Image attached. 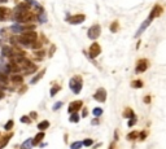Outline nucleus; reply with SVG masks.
Listing matches in <instances>:
<instances>
[{"instance_id": "nucleus-2", "label": "nucleus", "mask_w": 166, "mask_h": 149, "mask_svg": "<svg viewBox=\"0 0 166 149\" xmlns=\"http://www.w3.org/2000/svg\"><path fill=\"white\" fill-rule=\"evenodd\" d=\"M87 35H88V38L91 40H96L101 35V26L99 25V23H95V25L91 26V27L88 29Z\"/></svg>"}, {"instance_id": "nucleus-1", "label": "nucleus", "mask_w": 166, "mask_h": 149, "mask_svg": "<svg viewBox=\"0 0 166 149\" xmlns=\"http://www.w3.org/2000/svg\"><path fill=\"white\" fill-rule=\"evenodd\" d=\"M69 86H70V89L74 92L75 95H78L81 91H82V87H83V79L81 75H74L73 78L70 79L69 82Z\"/></svg>"}, {"instance_id": "nucleus-9", "label": "nucleus", "mask_w": 166, "mask_h": 149, "mask_svg": "<svg viewBox=\"0 0 166 149\" xmlns=\"http://www.w3.org/2000/svg\"><path fill=\"white\" fill-rule=\"evenodd\" d=\"M22 38L25 40L30 41V43H32V41L37 40L38 35H37V32H34V31H26V32H23V34H22Z\"/></svg>"}, {"instance_id": "nucleus-22", "label": "nucleus", "mask_w": 166, "mask_h": 149, "mask_svg": "<svg viewBox=\"0 0 166 149\" xmlns=\"http://www.w3.org/2000/svg\"><path fill=\"white\" fill-rule=\"evenodd\" d=\"M147 136H148V131L143 130V131H140V132H139V136H138V139L140 140V141H144V140L147 139Z\"/></svg>"}, {"instance_id": "nucleus-18", "label": "nucleus", "mask_w": 166, "mask_h": 149, "mask_svg": "<svg viewBox=\"0 0 166 149\" xmlns=\"http://www.w3.org/2000/svg\"><path fill=\"white\" fill-rule=\"evenodd\" d=\"M9 13V11L4 7H0V21H4L7 20V14Z\"/></svg>"}, {"instance_id": "nucleus-10", "label": "nucleus", "mask_w": 166, "mask_h": 149, "mask_svg": "<svg viewBox=\"0 0 166 149\" xmlns=\"http://www.w3.org/2000/svg\"><path fill=\"white\" fill-rule=\"evenodd\" d=\"M150 22H152V21H150V20H148V18H147L146 21H144V22L141 23L140 29H139L138 31H136V34H135V37H136V38H138V37H140V35H141V32H143L144 30H146V29L148 27V26H149V23H150Z\"/></svg>"}, {"instance_id": "nucleus-32", "label": "nucleus", "mask_w": 166, "mask_h": 149, "mask_svg": "<svg viewBox=\"0 0 166 149\" xmlns=\"http://www.w3.org/2000/svg\"><path fill=\"white\" fill-rule=\"evenodd\" d=\"M82 145H83V144H82V141H75V143H73V144L70 145V147L73 148V149H77V148H81Z\"/></svg>"}, {"instance_id": "nucleus-34", "label": "nucleus", "mask_w": 166, "mask_h": 149, "mask_svg": "<svg viewBox=\"0 0 166 149\" xmlns=\"http://www.w3.org/2000/svg\"><path fill=\"white\" fill-rule=\"evenodd\" d=\"M21 122L22 123H30V118L28 115H23V117H21Z\"/></svg>"}, {"instance_id": "nucleus-25", "label": "nucleus", "mask_w": 166, "mask_h": 149, "mask_svg": "<svg viewBox=\"0 0 166 149\" xmlns=\"http://www.w3.org/2000/svg\"><path fill=\"white\" fill-rule=\"evenodd\" d=\"M61 89V87H60L59 84H56V86H53L52 88H51V96H55V95L57 93V92Z\"/></svg>"}, {"instance_id": "nucleus-13", "label": "nucleus", "mask_w": 166, "mask_h": 149, "mask_svg": "<svg viewBox=\"0 0 166 149\" xmlns=\"http://www.w3.org/2000/svg\"><path fill=\"white\" fill-rule=\"evenodd\" d=\"M131 87L132 88H143L144 87V82L143 80H140V79H135V80H132L131 83Z\"/></svg>"}, {"instance_id": "nucleus-36", "label": "nucleus", "mask_w": 166, "mask_h": 149, "mask_svg": "<svg viewBox=\"0 0 166 149\" xmlns=\"http://www.w3.org/2000/svg\"><path fill=\"white\" fill-rule=\"evenodd\" d=\"M12 127H13V121H9L7 124H5V130H8V131L12 130Z\"/></svg>"}, {"instance_id": "nucleus-3", "label": "nucleus", "mask_w": 166, "mask_h": 149, "mask_svg": "<svg viewBox=\"0 0 166 149\" xmlns=\"http://www.w3.org/2000/svg\"><path fill=\"white\" fill-rule=\"evenodd\" d=\"M148 69H149V60H148V58H140V60H138L136 66H135V73L140 74V73L147 71Z\"/></svg>"}, {"instance_id": "nucleus-16", "label": "nucleus", "mask_w": 166, "mask_h": 149, "mask_svg": "<svg viewBox=\"0 0 166 149\" xmlns=\"http://www.w3.org/2000/svg\"><path fill=\"white\" fill-rule=\"evenodd\" d=\"M70 118H69V121L71 122V123H78L79 122V119H81V117H79V114H78L77 112H73V113H70Z\"/></svg>"}, {"instance_id": "nucleus-35", "label": "nucleus", "mask_w": 166, "mask_h": 149, "mask_svg": "<svg viewBox=\"0 0 166 149\" xmlns=\"http://www.w3.org/2000/svg\"><path fill=\"white\" fill-rule=\"evenodd\" d=\"M7 77L5 75H3V74H0V83H1V84H5V83H7Z\"/></svg>"}, {"instance_id": "nucleus-8", "label": "nucleus", "mask_w": 166, "mask_h": 149, "mask_svg": "<svg viewBox=\"0 0 166 149\" xmlns=\"http://www.w3.org/2000/svg\"><path fill=\"white\" fill-rule=\"evenodd\" d=\"M83 106V101L82 100H75L73 103L69 104V108H68V112L69 113H73V112H78L81 108Z\"/></svg>"}, {"instance_id": "nucleus-14", "label": "nucleus", "mask_w": 166, "mask_h": 149, "mask_svg": "<svg viewBox=\"0 0 166 149\" xmlns=\"http://www.w3.org/2000/svg\"><path fill=\"white\" fill-rule=\"evenodd\" d=\"M109 30H110V32H113V34L118 31V30H119V22H118V21H117V20L113 21V22L110 23V26H109Z\"/></svg>"}, {"instance_id": "nucleus-42", "label": "nucleus", "mask_w": 166, "mask_h": 149, "mask_svg": "<svg viewBox=\"0 0 166 149\" xmlns=\"http://www.w3.org/2000/svg\"><path fill=\"white\" fill-rule=\"evenodd\" d=\"M30 117H32V118H35V117H38V114H37V113H35V112H32V113H31V114H30Z\"/></svg>"}, {"instance_id": "nucleus-17", "label": "nucleus", "mask_w": 166, "mask_h": 149, "mask_svg": "<svg viewBox=\"0 0 166 149\" xmlns=\"http://www.w3.org/2000/svg\"><path fill=\"white\" fill-rule=\"evenodd\" d=\"M1 53H3V56H7V57H13V49L11 47H4Z\"/></svg>"}, {"instance_id": "nucleus-20", "label": "nucleus", "mask_w": 166, "mask_h": 149, "mask_svg": "<svg viewBox=\"0 0 166 149\" xmlns=\"http://www.w3.org/2000/svg\"><path fill=\"white\" fill-rule=\"evenodd\" d=\"M48 127H49V122H48V121H43V122H40V123L38 124V129L40 130V131L47 130Z\"/></svg>"}, {"instance_id": "nucleus-21", "label": "nucleus", "mask_w": 166, "mask_h": 149, "mask_svg": "<svg viewBox=\"0 0 166 149\" xmlns=\"http://www.w3.org/2000/svg\"><path fill=\"white\" fill-rule=\"evenodd\" d=\"M44 73H46V69H44V70H42V71H40V73H39V74H38V75H37V77H35V78H32V79H31V84H35V83H37V82H38V80H39V79H40V78H43V75H44Z\"/></svg>"}, {"instance_id": "nucleus-40", "label": "nucleus", "mask_w": 166, "mask_h": 149, "mask_svg": "<svg viewBox=\"0 0 166 149\" xmlns=\"http://www.w3.org/2000/svg\"><path fill=\"white\" fill-rule=\"evenodd\" d=\"M91 123L92 124H99V123H100V121H99V119H92Z\"/></svg>"}, {"instance_id": "nucleus-39", "label": "nucleus", "mask_w": 166, "mask_h": 149, "mask_svg": "<svg viewBox=\"0 0 166 149\" xmlns=\"http://www.w3.org/2000/svg\"><path fill=\"white\" fill-rule=\"evenodd\" d=\"M83 110H82V117H87V114H88V110H87V108H84V106H82Z\"/></svg>"}, {"instance_id": "nucleus-26", "label": "nucleus", "mask_w": 166, "mask_h": 149, "mask_svg": "<svg viewBox=\"0 0 166 149\" xmlns=\"http://www.w3.org/2000/svg\"><path fill=\"white\" fill-rule=\"evenodd\" d=\"M82 144L84 145V147H91V145L93 144V140L90 139V138H87V139H84L82 141Z\"/></svg>"}, {"instance_id": "nucleus-30", "label": "nucleus", "mask_w": 166, "mask_h": 149, "mask_svg": "<svg viewBox=\"0 0 166 149\" xmlns=\"http://www.w3.org/2000/svg\"><path fill=\"white\" fill-rule=\"evenodd\" d=\"M30 147H32V140L31 139H29L28 141H25L22 144V148H30Z\"/></svg>"}, {"instance_id": "nucleus-28", "label": "nucleus", "mask_w": 166, "mask_h": 149, "mask_svg": "<svg viewBox=\"0 0 166 149\" xmlns=\"http://www.w3.org/2000/svg\"><path fill=\"white\" fill-rule=\"evenodd\" d=\"M12 138V135H8V136H5L4 140H1V143H0V148H3L4 145H7L8 144V141H9V139Z\"/></svg>"}, {"instance_id": "nucleus-4", "label": "nucleus", "mask_w": 166, "mask_h": 149, "mask_svg": "<svg viewBox=\"0 0 166 149\" xmlns=\"http://www.w3.org/2000/svg\"><path fill=\"white\" fill-rule=\"evenodd\" d=\"M161 14H164V7H162V5H160V4H156L155 7L152 8V11H150L149 16H148V20L153 21L155 18H158Z\"/></svg>"}, {"instance_id": "nucleus-41", "label": "nucleus", "mask_w": 166, "mask_h": 149, "mask_svg": "<svg viewBox=\"0 0 166 149\" xmlns=\"http://www.w3.org/2000/svg\"><path fill=\"white\" fill-rule=\"evenodd\" d=\"M55 49H56V47H52V48H51V51H49V56H51V57H52V55H53V52H55Z\"/></svg>"}, {"instance_id": "nucleus-43", "label": "nucleus", "mask_w": 166, "mask_h": 149, "mask_svg": "<svg viewBox=\"0 0 166 149\" xmlns=\"http://www.w3.org/2000/svg\"><path fill=\"white\" fill-rule=\"evenodd\" d=\"M1 97H3V93H1V92H0V99H1Z\"/></svg>"}, {"instance_id": "nucleus-23", "label": "nucleus", "mask_w": 166, "mask_h": 149, "mask_svg": "<svg viewBox=\"0 0 166 149\" xmlns=\"http://www.w3.org/2000/svg\"><path fill=\"white\" fill-rule=\"evenodd\" d=\"M28 9H29V5L28 4H20L18 7L16 8V11L18 12V13H21V12H26Z\"/></svg>"}, {"instance_id": "nucleus-11", "label": "nucleus", "mask_w": 166, "mask_h": 149, "mask_svg": "<svg viewBox=\"0 0 166 149\" xmlns=\"http://www.w3.org/2000/svg\"><path fill=\"white\" fill-rule=\"evenodd\" d=\"M122 115H123V118L129 119V118L134 117V115H135V113H134V110H132L131 108H130V106H126L125 110H123V113H122Z\"/></svg>"}, {"instance_id": "nucleus-37", "label": "nucleus", "mask_w": 166, "mask_h": 149, "mask_svg": "<svg viewBox=\"0 0 166 149\" xmlns=\"http://www.w3.org/2000/svg\"><path fill=\"white\" fill-rule=\"evenodd\" d=\"M61 106H62V103L61 101H59V103H56L55 105H53V110H59Z\"/></svg>"}, {"instance_id": "nucleus-44", "label": "nucleus", "mask_w": 166, "mask_h": 149, "mask_svg": "<svg viewBox=\"0 0 166 149\" xmlns=\"http://www.w3.org/2000/svg\"><path fill=\"white\" fill-rule=\"evenodd\" d=\"M0 1H7V0H0Z\"/></svg>"}, {"instance_id": "nucleus-7", "label": "nucleus", "mask_w": 166, "mask_h": 149, "mask_svg": "<svg viewBox=\"0 0 166 149\" xmlns=\"http://www.w3.org/2000/svg\"><path fill=\"white\" fill-rule=\"evenodd\" d=\"M84 20H86V16L82 13H77V14H74L73 17H68V18H66V21H69L70 25H79Z\"/></svg>"}, {"instance_id": "nucleus-6", "label": "nucleus", "mask_w": 166, "mask_h": 149, "mask_svg": "<svg viewBox=\"0 0 166 149\" xmlns=\"http://www.w3.org/2000/svg\"><path fill=\"white\" fill-rule=\"evenodd\" d=\"M93 99L99 101V103H105L107 101V91H105V88L100 87L96 89V92L93 93Z\"/></svg>"}, {"instance_id": "nucleus-31", "label": "nucleus", "mask_w": 166, "mask_h": 149, "mask_svg": "<svg viewBox=\"0 0 166 149\" xmlns=\"http://www.w3.org/2000/svg\"><path fill=\"white\" fill-rule=\"evenodd\" d=\"M38 20L40 21V22H46V21H47L46 14H44V13H39V14H38Z\"/></svg>"}, {"instance_id": "nucleus-38", "label": "nucleus", "mask_w": 166, "mask_h": 149, "mask_svg": "<svg viewBox=\"0 0 166 149\" xmlns=\"http://www.w3.org/2000/svg\"><path fill=\"white\" fill-rule=\"evenodd\" d=\"M44 55H46L44 51H38V52H35V56H38V57H43Z\"/></svg>"}, {"instance_id": "nucleus-33", "label": "nucleus", "mask_w": 166, "mask_h": 149, "mask_svg": "<svg viewBox=\"0 0 166 149\" xmlns=\"http://www.w3.org/2000/svg\"><path fill=\"white\" fill-rule=\"evenodd\" d=\"M143 101L146 104H150V103H152V96H150V95H147V96H144Z\"/></svg>"}, {"instance_id": "nucleus-29", "label": "nucleus", "mask_w": 166, "mask_h": 149, "mask_svg": "<svg viewBox=\"0 0 166 149\" xmlns=\"http://www.w3.org/2000/svg\"><path fill=\"white\" fill-rule=\"evenodd\" d=\"M12 30L16 32H20V31H23L25 27H23V26H20V25H14V26H12Z\"/></svg>"}, {"instance_id": "nucleus-5", "label": "nucleus", "mask_w": 166, "mask_h": 149, "mask_svg": "<svg viewBox=\"0 0 166 149\" xmlns=\"http://www.w3.org/2000/svg\"><path fill=\"white\" fill-rule=\"evenodd\" d=\"M101 53V46L99 43H96V41H93L91 44V47H90L88 49V55L91 58H96Z\"/></svg>"}, {"instance_id": "nucleus-15", "label": "nucleus", "mask_w": 166, "mask_h": 149, "mask_svg": "<svg viewBox=\"0 0 166 149\" xmlns=\"http://www.w3.org/2000/svg\"><path fill=\"white\" fill-rule=\"evenodd\" d=\"M43 139H44V132L42 131V132H39L38 135L35 136L34 139H32V145H37V144H39V143H40Z\"/></svg>"}, {"instance_id": "nucleus-19", "label": "nucleus", "mask_w": 166, "mask_h": 149, "mask_svg": "<svg viewBox=\"0 0 166 149\" xmlns=\"http://www.w3.org/2000/svg\"><path fill=\"white\" fill-rule=\"evenodd\" d=\"M92 114L95 115L96 118L101 117V115H102V108H99V106H96V108H93V109H92Z\"/></svg>"}, {"instance_id": "nucleus-12", "label": "nucleus", "mask_w": 166, "mask_h": 149, "mask_svg": "<svg viewBox=\"0 0 166 149\" xmlns=\"http://www.w3.org/2000/svg\"><path fill=\"white\" fill-rule=\"evenodd\" d=\"M138 136H139L138 131H131V132H129L127 135H126V139H127L129 141H135V140L138 139Z\"/></svg>"}, {"instance_id": "nucleus-27", "label": "nucleus", "mask_w": 166, "mask_h": 149, "mask_svg": "<svg viewBox=\"0 0 166 149\" xmlns=\"http://www.w3.org/2000/svg\"><path fill=\"white\" fill-rule=\"evenodd\" d=\"M22 80H23V78L21 75H13L12 77V82H14V83H22Z\"/></svg>"}, {"instance_id": "nucleus-24", "label": "nucleus", "mask_w": 166, "mask_h": 149, "mask_svg": "<svg viewBox=\"0 0 166 149\" xmlns=\"http://www.w3.org/2000/svg\"><path fill=\"white\" fill-rule=\"evenodd\" d=\"M136 122H138V119H136V115H134V117L129 118L127 126H129V127H132V126H135V124H136Z\"/></svg>"}]
</instances>
